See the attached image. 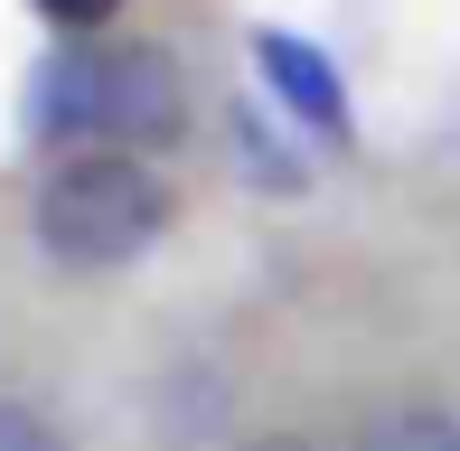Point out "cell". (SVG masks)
I'll return each instance as SVG.
<instances>
[{
    "instance_id": "cell-1",
    "label": "cell",
    "mask_w": 460,
    "mask_h": 451,
    "mask_svg": "<svg viewBox=\"0 0 460 451\" xmlns=\"http://www.w3.org/2000/svg\"><path fill=\"white\" fill-rule=\"evenodd\" d=\"M188 122V75L170 48H57L29 85V132L48 141H113L160 151Z\"/></svg>"
},
{
    "instance_id": "cell-2",
    "label": "cell",
    "mask_w": 460,
    "mask_h": 451,
    "mask_svg": "<svg viewBox=\"0 0 460 451\" xmlns=\"http://www.w3.org/2000/svg\"><path fill=\"white\" fill-rule=\"evenodd\" d=\"M160 226H170V179L132 151H85L38 179V244L75 273H113V263L151 254Z\"/></svg>"
},
{
    "instance_id": "cell-3",
    "label": "cell",
    "mask_w": 460,
    "mask_h": 451,
    "mask_svg": "<svg viewBox=\"0 0 460 451\" xmlns=\"http://www.w3.org/2000/svg\"><path fill=\"white\" fill-rule=\"evenodd\" d=\"M254 57H263V75H273L282 113H301L310 132H348V94H339V75H329V57L310 48V38L263 29V38H254Z\"/></svg>"
},
{
    "instance_id": "cell-4",
    "label": "cell",
    "mask_w": 460,
    "mask_h": 451,
    "mask_svg": "<svg viewBox=\"0 0 460 451\" xmlns=\"http://www.w3.org/2000/svg\"><path fill=\"white\" fill-rule=\"evenodd\" d=\"M358 451H460V414H385Z\"/></svg>"
},
{
    "instance_id": "cell-5",
    "label": "cell",
    "mask_w": 460,
    "mask_h": 451,
    "mask_svg": "<svg viewBox=\"0 0 460 451\" xmlns=\"http://www.w3.org/2000/svg\"><path fill=\"white\" fill-rule=\"evenodd\" d=\"M0 451H66V433L38 404H0Z\"/></svg>"
},
{
    "instance_id": "cell-6",
    "label": "cell",
    "mask_w": 460,
    "mask_h": 451,
    "mask_svg": "<svg viewBox=\"0 0 460 451\" xmlns=\"http://www.w3.org/2000/svg\"><path fill=\"white\" fill-rule=\"evenodd\" d=\"M38 10H48L57 29H75V38H85V29H103V19L122 10V0H38Z\"/></svg>"
},
{
    "instance_id": "cell-7",
    "label": "cell",
    "mask_w": 460,
    "mask_h": 451,
    "mask_svg": "<svg viewBox=\"0 0 460 451\" xmlns=\"http://www.w3.org/2000/svg\"><path fill=\"white\" fill-rule=\"evenodd\" d=\"M254 451H310V442L301 433H273V442H254Z\"/></svg>"
}]
</instances>
